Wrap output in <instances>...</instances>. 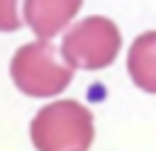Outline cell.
<instances>
[{
  "label": "cell",
  "mask_w": 156,
  "mask_h": 151,
  "mask_svg": "<svg viewBox=\"0 0 156 151\" xmlns=\"http://www.w3.org/2000/svg\"><path fill=\"white\" fill-rule=\"evenodd\" d=\"M29 136L37 151H88L95 136L93 114L76 100H56L37 112Z\"/></svg>",
  "instance_id": "cell-1"
},
{
  "label": "cell",
  "mask_w": 156,
  "mask_h": 151,
  "mask_svg": "<svg viewBox=\"0 0 156 151\" xmlns=\"http://www.w3.org/2000/svg\"><path fill=\"white\" fill-rule=\"evenodd\" d=\"M10 76L29 97H56L73 80V66L61 61L49 39H39L17 49L10 63Z\"/></svg>",
  "instance_id": "cell-2"
},
{
  "label": "cell",
  "mask_w": 156,
  "mask_h": 151,
  "mask_svg": "<svg viewBox=\"0 0 156 151\" xmlns=\"http://www.w3.org/2000/svg\"><path fill=\"white\" fill-rule=\"evenodd\" d=\"M122 46L119 29L107 17H88L73 24L63 37V58L73 68L85 71H100L110 66Z\"/></svg>",
  "instance_id": "cell-3"
},
{
  "label": "cell",
  "mask_w": 156,
  "mask_h": 151,
  "mask_svg": "<svg viewBox=\"0 0 156 151\" xmlns=\"http://www.w3.org/2000/svg\"><path fill=\"white\" fill-rule=\"evenodd\" d=\"M83 0H24V22L39 39L56 37L80 10Z\"/></svg>",
  "instance_id": "cell-4"
},
{
  "label": "cell",
  "mask_w": 156,
  "mask_h": 151,
  "mask_svg": "<svg viewBox=\"0 0 156 151\" xmlns=\"http://www.w3.org/2000/svg\"><path fill=\"white\" fill-rule=\"evenodd\" d=\"M127 71L141 90L156 93V32L134 39L127 54Z\"/></svg>",
  "instance_id": "cell-5"
},
{
  "label": "cell",
  "mask_w": 156,
  "mask_h": 151,
  "mask_svg": "<svg viewBox=\"0 0 156 151\" xmlns=\"http://www.w3.org/2000/svg\"><path fill=\"white\" fill-rule=\"evenodd\" d=\"M22 27L17 0H0V32H15Z\"/></svg>",
  "instance_id": "cell-6"
}]
</instances>
